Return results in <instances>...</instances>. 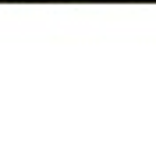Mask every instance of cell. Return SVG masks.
<instances>
[{
	"mask_svg": "<svg viewBox=\"0 0 156 156\" xmlns=\"http://www.w3.org/2000/svg\"><path fill=\"white\" fill-rule=\"evenodd\" d=\"M21 4H68V0H21Z\"/></svg>",
	"mask_w": 156,
	"mask_h": 156,
	"instance_id": "obj_1",
	"label": "cell"
}]
</instances>
